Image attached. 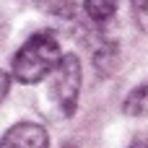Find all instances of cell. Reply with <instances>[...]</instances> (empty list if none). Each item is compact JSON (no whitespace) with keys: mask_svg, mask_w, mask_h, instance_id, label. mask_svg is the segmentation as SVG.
Masks as SVG:
<instances>
[{"mask_svg":"<svg viewBox=\"0 0 148 148\" xmlns=\"http://www.w3.org/2000/svg\"><path fill=\"white\" fill-rule=\"evenodd\" d=\"M81 83H83V68L81 60L75 55H62L60 65L52 73V83H49V96L57 104V109L70 117L78 107V94H81Z\"/></svg>","mask_w":148,"mask_h":148,"instance_id":"7a4b0ae2","label":"cell"},{"mask_svg":"<svg viewBox=\"0 0 148 148\" xmlns=\"http://www.w3.org/2000/svg\"><path fill=\"white\" fill-rule=\"evenodd\" d=\"M138 26L143 31H148V0H143L140 8H138Z\"/></svg>","mask_w":148,"mask_h":148,"instance_id":"52a82bcc","label":"cell"},{"mask_svg":"<svg viewBox=\"0 0 148 148\" xmlns=\"http://www.w3.org/2000/svg\"><path fill=\"white\" fill-rule=\"evenodd\" d=\"M62 60V47L52 31H36L26 39V44L16 52L13 57V78L23 86H34L49 73Z\"/></svg>","mask_w":148,"mask_h":148,"instance_id":"6da1fadb","label":"cell"},{"mask_svg":"<svg viewBox=\"0 0 148 148\" xmlns=\"http://www.w3.org/2000/svg\"><path fill=\"white\" fill-rule=\"evenodd\" d=\"M0 148H49V135L36 122H16L5 130Z\"/></svg>","mask_w":148,"mask_h":148,"instance_id":"3957f363","label":"cell"},{"mask_svg":"<svg viewBox=\"0 0 148 148\" xmlns=\"http://www.w3.org/2000/svg\"><path fill=\"white\" fill-rule=\"evenodd\" d=\"M94 65L101 75H112L120 65V47L109 39H101L99 47L94 49Z\"/></svg>","mask_w":148,"mask_h":148,"instance_id":"277c9868","label":"cell"},{"mask_svg":"<svg viewBox=\"0 0 148 148\" xmlns=\"http://www.w3.org/2000/svg\"><path fill=\"white\" fill-rule=\"evenodd\" d=\"M8 91H10V75L0 70V104L5 101V96H8Z\"/></svg>","mask_w":148,"mask_h":148,"instance_id":"ba28073f","label":"cell"},{"mask_svg":"<svg viewBox=\"0 0 148 148\" xmlns=\"http://www.w3.org/2000/svg\"><path fill=\"white\" fill-rule=\"evenodd\" d=\"M122 0H83V10L94 23H107L120 10Z\"/></svg>","mask_w":148,"mask_h":148,"instance_id":"8992f818","label":"cell"},{"mask_svg":"<svg viewBox=\"0 0 148 148\" xmlns=\"http://www.w3.org/2000/svg\"><path fill=\"white\" fill-rule=\"evenodd\" d=\"M62 148H78V146H75V143H65Z\"/></svg>","mask_w":148,"mask_h":148,"instance_id":"30bf717a","label":"cell"},{"mask_svg":"<svg viewBox=\"0 0 148 148\" xmlns=\"http://www.w3.org/2000/svg\"><path fill=\"white\" fill-rule=\"evenodd\" d=\"M122 112H125L127 117H148V83L135 86V88L125 96Z\"/></svg>","mask_w":148,"mask_h":148,"instance_id":"5b68a950","label":"cell"},{"mask_svg":"<svg viewBox=\"0 0 148 148\" xmlns=\"http://www.w3.org/2000/svg\"><path fill=\"white\" fill-rule=\"evenodd\" d=\"M130 148H148V140H140V143H133Z\"/></svg>","mask_w":148,"mask_h":148,"instance_id":"9c48e42d","label":"cell"}]
</instances>
